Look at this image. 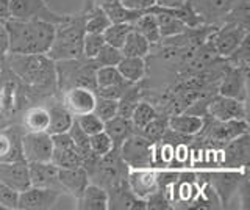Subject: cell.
Listing matches in <instances>:
<instances>
[{
  "label": "cell",
  "mask_w": 250,
  "mask_h": 210,
  "mask_svg": "<svg viewBox=\"0 0 250 210\" xmlns=\"http://www.w3.org/2000/svg\"><path fill=\"white\" fill-rule=\"evenodd\" d=\"M10 53H47L55 38V25L39 19H6Z\"/></svg>",
  "instance_id": "6da1fadb"
},
{
  "label": "cell",
  "mask_w": 250,
  "mask_h": 210,
  "mask_svg": "<svg viewBox=\"0 0 250 210\" xmlns=\"http://www.w3.org/2000/svg\"><path fill=\"white\" fill-rule=\"evenodd\" d=\"M2 61L21 80L38 90H49L58 83L55 61L45 53H8Z\"/></svg>",
  "instance_id": "7a4b0ae2"
},
{
  "label": "cell",
  "mask_w": 250,
  "mask_h": 210,
  "mask_svg": "<svg viewBox=\"0 0 250 210\" xmlns=\"http://www.w3.org/2000/svg\"><path fill=\"white\" fill-rule=\"evenodd\" d=\"M86 5L77 14H67L66 19L55 25V38L47 57L53 61L74 60L83 57V36H84Z\"/></svg>",
  "instance_id": "3957f363"
},
{
  "label": "cell",
  "mask_w": 250,
  "mask_h": 210,
  "mask_svg": "<svg viewBox=\"0 0 250 210\" xmlns=\"http://www.w3.org/2000/svg\"><path fill=\"white\" fill-rule=\"evenodd\" d=\"M60 87L69 90L72 87H84L96 90V63L89 58H74L55 61Z\"/></svg>",
  "instance_id": "277c9868"
},
{
  "label": "cell",
  "mask_w": 250,
  "mask_h": 210,
  "mask_svg": "<svg viewBox=\"0 0 250 210\" xmlns=\"http://www.w3.org/2000/svg\"><path fill=\"white\" fill-rule=\"evenodd\" d=\"M246 132H249L247 119L217 121L214 118H211L209 115H207V116H203V127L197 135L202 137L213 147L221 149V147L229 143L230 140L246 134Z\"/></svg>",
  "instance_id": "5b68a950"
},
{
  "label": "cell",
  "mask_w": 250,
  "mask_h": 210,
  "mask_svg": "<svg viewBox=\"0 0 250 210\" xmlns=\"http://www.w3.org/2000/svg\"><path fill=\"white\" fill-rule=\"evenodd\" d=\"M119 155L130 169L153 168L155 143L135 132L119 146Z\"/></svg>",
  "instance_id": "8992f818"
},
{
  "label": "cell",
  "mask_w": 250,
  "mask_h": 210,
  "mask_svg": "<svg viewBox=\"0 0 250 210\" xmlns=\"http://www.w3.org/2000/svg\"><path fill=\"white\" fill-rule=\"evenodd\" d=\"M8 13L13 19H39L58 25L66 19L67 14H58L47 6L45 0H10L8 3Z\"/></svg>",
  "instance_id": "52a82bcc"
},
{
  "label": "cell",
  "mask_w": 250,
  "mask_h": 210,
  "mask_svg": "<svg viewBox=\"0 0 250 210\" xmlns=\"http://www.w3.org/2000/svg\"><path fill=\"white\" fill-rule=\"evenodd\" d=\"M247 173V168L244 169H225V171H213V173H202L207 179H203L211 188L217 194L221 207H227L230 204L231 198L238 194L239 184L242 177Z\"/></svg>",
  "instance_id": "ba28073f"
},
{
  "label": "cell",
  "mask_w": 250,
  "mask_h": 210,
  "mask_svg": "<svg viewBox=\"0 0 250 210\" xmlns=\"http://www.w3.org/2000/svg\"><path fill=\"white\" fill-rule=\"evenodd\" d=\"M250 159V137L249 132L230 140L217 151V166L225 169H244Z\"/></svg>",
  "instance_id": "9c48e42d"
},
{
  "label": "cell",
  "mask_w": 250,
  "mask_h": 210,
  "mask_svg": "<svg viewBox=\"0 0 250 210\" xmlns=\"http://www.w3.org/2000/svg\"><path fill=\"white\" fill-rule=\"evenodd\" d=\"M247 35H250V28L224 22V24L214 27V30L208 36V41L214 47L217 55L221 58H225L238 47Z\"/></svg>",
  "instance_id": "30bf717a"
},
{
  "label": "cell",
  "mask_w": 250,
  "mask_h": 210,
  "mask_svg": "<svg viewBox=\"0 0 250 210\" xmlns=\"http://www.w3.org/2000/svg\"><path fill=\"white\" fill-rule=\"evenodd\" d=\"M53 141L49 132H25L22 135V154L27 163L50 162Z\"/></svg>",
  "instance_id": "8fae6325"
},
{
  "label": "cell",
  "mask_w": 250,
  "mask_h": 210,
  "mask_svg": "<svg viewBox=\"0 0 250 210\" xmlns=\"http://www.w3.org/2000/svg\"><path fill=\"white\" fill-rule=\"evenodd\" d=\"M247 80L249 69L233 68L227 65L224 74L217 82V94L247 102Z\"/></svg>",
  "instance_id": "7c38bea8"
},
{
  "label": "cell",
  "mask_w": 250,
  "mask_h": 210,
  "mask_svg": "<svg viewBox=\"0 0 250 210\" xmlns=\"http://www.w3.org/2000/svg\"><path fill=\"white\" fill-rule=\"evenodd\" d=\"M60 190L45 188V187H33L30 185L27 190L19 193L18 196V209L19 210H44L52 209L58 202L61 196Z\"/></svg>",
  "instance_id": "4fadbf2b"
},
{
  "label": "cell",
  "mask_w": 250,
  "mask_h": 210,
  "mask_svg": "<svg viewBox=\"0 0 250 210\" xmlns=\"http://www.w3.org/2000/svg\"><path fill=\"white\" fill-rule=\"evenodd\" d=\"M207 115H209L211 118H214L217 121L247 119V102L216 94L209 100Z\"/></svg>",
  "instance_id": "5bb4252c"
},
{
  "label": "cell",
  "mask_w": 250,
  "mask_h": 210,
  "mask_svg": "<svg viewBox=\"0 0 250 210\" xmlns=\"http://www.w3.org/2000/svg\"><path fill=\"white\" fill-rule=\"evenodd\" d=\"M52 141H53V152L50 162L53 165H57L58 168L83 166V160L80 157V154L77 152L69 132L52 135Z\"/></svg>",
  "instance_id": "9a60e30c"
},
{
  "label": "cell",
  "mask_w": 250,
  "mask_h": 210,
  "mask_svg": "<svg viewBox=\"0 0 250 210\" xmlns=\"http://www.w3.org/2000/svg\"><path fill=\"white\" fill-rule=\"evenodd\" d=\"M205 25H221L238 0H189Z\"/></svg>",
  "instance_id": "2e32d148"
},
{
  "label": "cell",
  "mask_w": 250,
  "mask_h": 210,
  "mask_svg": "<svg viewBox=\"0 0 250 210\" xmlns=\"http://www.w3.org/2000/svg\"><path fill=\"white\" fill-rule=\"evenodd\" d=\"M128 188L136 194L139 199H147L150 194L158 191V173L155 168H139L130 169L127 173Z\"/></svg>",
  "instance_id": "e0dca14e"
},
{
  "label": "cell",
  "mask_w": 250,
  "mask_h": 210,
  "mask_svg": "<svg viewBox=\"0 0 250 210\" xmlns=\"http://www.w3.org/2000/svg\"><path fill=\"white\" fill-rule=\"evenodd\" d=\"M97 94L96 91L84 87H72L64 91L62 96V105L70 112L72 116H80L91 113L94 110Z\"/></svg>",
  "instance_id": "ac0fdd59"
},
{
  "label": "cell",
  "mask_w": 250,
  "mask_h": 210,
  "mask_svg": "<svg viewBox=\"0 0 250 210\" xmlns=\"http://www.w3.org/2000/svg\"><path fill=\"white\" fill-rule=\"evenodd\" d=\"M0 182L8 185L14 191H23L31 185L28 174V163L19 162H0Z\"/></svg>",
  "instance_id": "d6986e66"
},
{
  "label": "cell",
  "mask_w": 250,
  "mask_h": 210,
  "mask_svg": "<svg viewBox=\"0 0 250 210\" xmlns=\"http://www.w3.org/2000/svg\"><path fill=\"white\" fill-rule=\"evenodd\" d=\"M30 182L33 187H45L62 191L58 181V166L52 162H31L28 163ZM64 193V191H62Z\"/></svg>",
  "instance_id": "ffe728a7"
},
{
  "label": "cell",
  "mask_w": 250,
  "mask_h": 210,
  "mask_svg": "<svg viewBox=\"0 0 250 210\" xmlns=\"http://www.w3.org/2000/svg\"><path fill=\"white\" fill-rule=\"evenodd\" d=\"M108 209H125V210H144L147 209L146 201L139 199L135 193L128 188L127 181L113 187L108 191Z\"/></svg>",
  "instance_id": "44dd1931"
},
{
  "label": "cell",
  "mask_w": 250,
  "mask_h": 210,
  "mask_svg": "<svg viewBox=\"0 0 250 210\" xmlns=\"http://www.w3.org/2000/svg\"><path fill=\"white\" fill-rule=\"evenodd\" d=\"M58 181L64 193L72 194L77 199L89 184V176L83 166L77 168H58Z\"/></svg>",
  "instance_id": "7402d4cb"
},
{
  "label": "cell",
  "mask_w": 250,
  "mask_h": 210,
  "mask_svg": "<svg viewBox=\"0 0 250 210\" xmlns=\"http://www.w3.org/2000/svg\"><path fill=\"white\" fill-rule=\"evenodd\" d=\"M22 135L18 129L0 132V162H19L23 160Z\"/></svg>",
  "instance_id": "603a6c76"
},
{
  "label": "cell",
  "mask_w": 250,
  "mask_h": 210,
  "mask_svg": "<svg viewBox=\"0 0 250 210\" xmlns=\"http://www.w3.org/2000/svg\"><path fill=\"white\" fill-rule=\"evenodd\" d=\"M77 209L80 210H106L108 193L100 185L89 182L86 188L77 198Z\"/></svg>",
  "instance_id": "cb8c5ba5"
},
{
  "label": "cell",
  "mask_w": 250,
  "mask_h": 210,
  "mask_svg": "<svg viewBox=\"0 0 250 210\" xmlns=\"http://www.w3.org/2000/svg\"><path fill=\"white\" fill-rule=\"evenodd\" d=\"M167 127L185 137H197V134L203 127V118L191 113L172 115L167 118Z\"/></svg>",
  "instance_id": "d4e9b609"
},
{
  "label": "cell",
  "mask_w": 250,
  "mask_h": 210,
  "mask_svg": "<svg viewBox=\"0 0 250 210\" xmlns=\"http://www.w3.org/2000/svg\"><path fill=\"white\" fill-rule=\"evenodd\" d=\"M104 130L106 132V135L111 138L114 147H119L125 140L136 132L135 127H133L130 118H124V116H121V115H116L114 118L105 121Z\"/></svg>",
  "instance_id": "484cf974"
},
{
  "label": "cell",
  "mask_w": 250,
  "mask_h": 210,
  "mask_svg": "<svg viewBox=\"0 0 250 210\" xmlns=\"http://www.w3.org/2000/svg\"><path fill=\"white\" fill-rule=\"evenodd\" d=\"M116 68L128 83H141L147 74L146 60L141 57H122Z\"/></svg>",
  "instance_id": "4316f807"
},
{
  "label": "cell",
  "mask_w": 250,
  "mask_h": 210,
  "mask_svg": "<svg viewBox=\"0 0 250 210\" xmlns=\"http://www.w3.org/2000/svg\"><path fill=\"white\" fill-rule=\"evenodd\" d=\"M148 11L153 13L155 16H156V22H158V27H160L161 40H166V38L177 36L180 33H183L185 30L188 28L182 21H178L177 18H174L166 10L160 8V6H152V8L148 10Z\"/></svg>",
  "instance_id": "83f0119b"
},
{
  "label": "cell",
  "mask_w": 250,
  "mask_h": 210,
  "mask_svg": "<svg viewBox=\"0 0 250 210\" xmlns=\"http://www.w3.org/2000/svg\"><path fill=\"white\" fill-rule=\"evenodd\" d=\"M133 30H136L138 33L143 35L146 40L152 46H158L161 43V35H160V27L156 22V16L150 11L143 13L141 16L131 22Z\"/></svg>",
  "instance_id": "f1b7e54d"
},
{
  "label": "cell",
  "mask_w": 250,
  "mask_h": 210,
  "mask_svg": "<svg viewBox=\"0 0 250 210\" xmlns=\"http://www.w3.org/2000/svg\"><path fill=\"white\" fill-rule=\"evenodd\" d=\"M49 110V116H50V122H49V132L50 135H57V134H64L70 129L72 122L75 119V116L70 115V112L64 105H52Z\"/></svg>",
  "instance_id": "f546056e"
},
{
  "label": "cell",
  "mask_w": 250,
  "mask_h": 210,
  "mask_svg": "<svg viewBox=\"0 0 250 210\" xmlns=\"http://www.w3.org/2000/svg\"><path fill=\"white\" fill-rule=\"evenodd\" d=\"M152 50V44L148 43L146 38L138 33L136 30H131L128 36L125 38V41L121 47V52L124 57H141L146 58Z\"/></svg>",
  "instance_id": "4dcf8cb0"
},
{
  "label": "cell",
  "mask_w": 250,
  "mask_h": 210,
  "mask_svg": "<svg viewBox=\"0 0 250 210\" xmlns=\"http://www.w3.org/2000/svg\"><path fill=\"white\" fill-rule=\"evenodd\" d=\"M49 122V110L42 107H31L23 115V127L27 132H47Z\"/></svg>",
  "instance_id": "1f68e13d"
},
{
  "label": "cell",
  "mask_w": 250,
  "mask_h": 210,
  "mask_svg": "<svg viewBox=\"0 0 250 210\" xmlns=\"http://www.w3.org/2000/svg\"><path fill=\"white\" fill-rule=\"evenodd\" d=\"M128 82L124 80L116 66H100L96 69V90L127 87Z\"/></svg>",
  "instance_id": "d6a6232c"
},
{
  "label": "cell",
  "mask_w": 250,
  "mask_h": 210,
  "mask_svg": "<svg viewBox=\"0 0 250 210\" xmlns=\"http://www.w3.org/2000/svg\"><path fill=\"white\" fill-rule=\"evenodd\" d=\"M141 87L138 83H128V87L122 91L121 97L117 99V115L124 116V118H130L133 108L136 107L141 97Z\"/></svg>",
  "instance_id": "836d02e7"
},
{
  "label": "cell",
  "mask_w": 250,
  "mask_h": 210,
  "mask_svg": "<svg viewBox=\"0 0 250 210\" xmlns=\"http://www.w3.org/2000/svg\"><path fill=\"white\" fill-rule=\"evenodd\" d=\"M156 116H158V112H156V108L152 104L139 100L130 115V121L133 124V127H135V130L138 132L144 126H147L152 119H155Z\"/></svg>",
  "instance_id": "e575fe53"
},
{
  "label": "cell",
  "mask_w": 250,
  "mask_h": 210,
  "mask_svg": "<svg viewBox=\"0 0 250 210\" xmlns=\"http://www.w3.org/2000/svg\"><path fill=\"white\" fill-rule=\"evenodd\" d=\"M131 30H133V27L130 22H111V25L104 32L105 44H109V46H113V47L121 49L125 38L128 36Z\"/></svg>",
  "instance_id": "d590c367"
},
{
  "label": "cell",
  "mask_w": 250,
  "mask_h": 210,
  "mask_svg": "<svg viewBox=\"0 0 250 210\" xmlns=\"http://www.w3.org/2000/svg\"><path fill=\"white\" fill-rule=\"evenodd\" d=\"M224 22H230V24L250 28V0H238V3L225 16Z\"/></svg>",
  "instance_id": "8d00e7d4"
},
{
  "label": "cell",
  "mask_w": 250,
  "mask_h": 210,
  "mask_svg": "<svg viewBox=\"0 0 250 210\" xmlns=\"http://www.w3.org/2000/svg\"><path fill=\"white\" fill-rule=\"evenodd\" d=\"M67 132H69L70 138H72L74 146H75L77 152L80 154L82 160L84 162L86 159H89L91 155H92L91 154V149H89V135L84 134V132L82 130L80 126H78V122L75 119H74L72 126H70V129Z\"/></svg>",
  "instance_id": "74e56055"
},
{
  "label": "cell",
  "mask_w": 250,
  "mask_h": 210,
  "mask_svg": "<svg viewBox=\"0 0 250 210\" xmlns=\"http://www.w3.org/2000/svg\"><path fill=\"white\" fill-rule=\"evenodd\" d=\"M249 40L250 35H247L244 40L241 41V44L234 49L229 57H225V63L233 68H241V69H249V60H250V53H249Z\"/></svg>",
  "instance_id": "f35d334b"
},
{
  "label": "cell",
  "mask_w": 250,
  "mask_h": 210,
  "mask_svg": "<svg viewBox=\"0 0 250 210\" xmlns=\"http://www.w3.org/2000/svg\"><path fill=\"white\" fill-rule=\"evenodd\" d=\"M122 57L124 55H122L121 49L113 47V46H109V44H105L104 47L97 52V55L92 58V61L96 63L97 68H100V66H117V63L122 60Z\"/></svg>",
  "instance_id": "ab89813d"
},
{
  "label": "cell",
  "mask_w": 250,
  "mask_h": 210,
  "mask_svg": "<svg viewBox=\"0 0 250 210\" xmlns=\"http://www.w3.org/2000/svg\"><path fill=\"white\" fill-rule=\"evenodd\" d=\"M166 130H167V118L161 119L160 115H158L155 119H152L150 122H148L147 126H144L141 130H138V134L146 137L147 140H150L152 143H156V141H160Z\"/></svg>",
  "instance_id": "60d3db41"
},
{
  "label": "cell",
  "mask_w": 250,
  "mask_h": 210,
  "mask_svg": "<svg viewBox=\"0 0 250 210\" xmlns=\"http://www.w3.org/2000/svg\"><path fill=\"white\" fill-rule=\"evenodd\" d=\"M113 147L114 146H113L111 138L106 135L105 130H102L99 134H94L89 137V149L94 157H102V155H105L111 151Z\"/></svg>",
  "instance_id": "b9f144b4"
},
{
  "label": "cell",
  "mask_w": 250,
  "mask_h": 210,
  "mask_svg": "<svg viewBox=\"0 0 250 210\" xmlns=\"http://www.w3.org/2000/svg\"><path fill=\"white\" fill-rule=\"evenodd\" d=\"M94 115H97L102 121H108L117 115V99H108L97 96L96 104H94Z\"/></svg>",
  "instance_id": "7bdbcfd3"
},
{
  "label": "cell",
  "mask_w": 250,
  "mask_h": 210,
  "mask_svg": "<svg viewBox=\"0 0 250 210\" xmlns=\"http://www.w3.org/2000/svg\"><path fill=\"white\" fill-rule=\"evenodd\" d=\"M104 46H105L104 33H88L86 32L83 36V57L92 60Z\"/></svg>",
  "instance_id": "ee69618b"
},
{
  "label": "cell",
  "mask_w": 250,
  "mask_h": 210,
  "mask_svg": "<svg viewBox=\"0 0 250 210\" xmlns=\"http://www.w3.org/2000/svg\"><path fill=\"white\" fill-rule=\"evenodd\" d=\"M75 121L78 122V126L82 127V130L84 132V134L89 135V137L104 130V121H102L97 115H94L92 112L86 113V115L75 116Z\"/></svg>",
  "instance_id": "f6af8a7d"
},
{
  "label": "cell",
  "mask_w": 250,
  "mask_h": 210,
  "mask_svg": "<svg viewBox=\"0 0 250 210\" xmlns=\"http://www.w3.org/2000/svg\"><path fill=\"white\" fill-rule=\"evenodd\" d=\"M19 193L0 182V210H18Z\"/></svg>",
  "instance_id": "bcb514c9"
},
{
  "label": "cell",
  "mask_w": 250,
  "mask_h": 210,
  "mask_svg": "<svg viewBox=\"0 0 250 210\" xmlns=\"http://www.w3.org/2000/svg\"><path fill=\"white\" fill-rule=\"evenodd\" d=\"M146 206H147V209H156V210H169V209H172L169 198L160 190L155 191L153 194H150V196L146 199Z\"/></svg>",
  "instance_id": "7dc6e473"
},
{
  "label": "cell",
  "mask_w": 250,
  "mask_h": 210,
  "mask_svg": "<svg viewBox=\"0 0 250 210\" xmlns=\"http://www.w3.org/2000/svg\"><path fill=\"white\" fill-rule=\"evenodd\" d=\"M119 3L125 10L146 13L150 10L152 6H155V0H119Z\"/></svg>",
  "instance_id": "c3c4849f"
},
{
  "label": "cell",
  "mask_w": 250,
  "mask_h": 210,
  "mask_svg": "<svg viewBox=\"0 0 250 210\" xmlns=\"http://www.w3.org/2000/svg\"><path fill=\"white\" fill-rule=\"evenodd\" d=\"M10 53V35L5 22H0V61Z\"/></svg>",
  "instance_id": "681fc988"
},
{
  "label": "cell",
  "mask_w": 250,
  "mask_h": 210,
  "mask_svg": "<svg viewBox=\"0 0 250 210\" xmlns=\"http://www.w3.org/2000/svg\"><path fill=\"white\" fill-rule=\"evenodd\" d=\"M186 0H155V6L160 8H177V6L183 5Z\"/></svg>",
  "instance_id": "f907efd6"
},
{
  "label": "cell",
  "mask_w": 250,
  "mask_h": 210,
  "mask_svg": "<svg viewBox=\"0 0 250 210\" xmlns=\"http://www.w3.org/2000/svg\"><path fill=\"white\" fill-rule=\"evenodd\" d=\"M92 3L96 6H100V8H105V6L119 3V0H92Z\"/></svg>",
  "instance_id": "816d5d0a"
},
{
  "label": "cell",
  "mask_w": 250,
  "mask_h": 210,
  "mask_svg": "<svg viewBox=\"0 0 250 210\" xmlns=\"http://www.w3.org/2000/svg\"><path fill=\"white\" fill-rule=\"evenodd\" d=\"M0 77H2V68H0Z\"/></svg>",
  "instance_id": "f5cc1de1"
}]
</instances>
